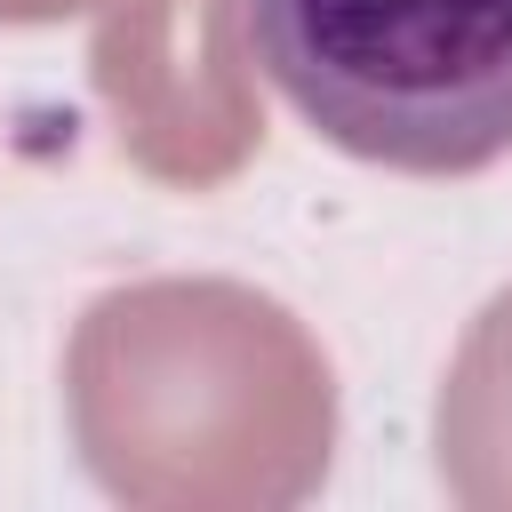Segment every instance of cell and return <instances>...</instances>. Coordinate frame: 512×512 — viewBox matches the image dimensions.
I'll return each instance as SVG.
<instances>
[{
    "mask_svg": "<svg viewBox=\"0 0 512 512\" xmlns=\"http://www.w3.org/2000/svg\"><path fill=\"white\" fill-rule=\"evenodd\" d=\"M96 96L128 168L176 192H216L264 144L256 56L240 0H104Z\"/></svg>",
    "mask_w": 512,
    "mask_h": 512,
    "instance_id": "obj_3",
    "label": "cell"
},
{
    "mask_svg": "<svg viewBox=\"0 0 512 512\" xmlns=\"http://www.w3.org/2000/svg\"><path fill=\"white\" fill-rule=\"evenodd\" d=\"M80 8H104V0H0V24H64Z\"/></svg>",
    "mask_w": 512,
    "mask_h": 512,
    "instance_id": "obj_5",
    "label": "cell"
},
{
    "mask_svg": "<svg viewBox=\"0 0 512 512\" xmlns=\"http://www.w3.org/2000/svg\"><path fill=\"white\" fill-rule=\"evenodd\" d=\"M432 464L440 488L472 512H512V288H496L432 400Z\"/></svg>",
    "mask_w": 512,
    "mask_h": 512,
    "instance_id": "obj_4",
    "label": "cell"
},
{
    "mask_svg": "<svg viewBox=\"0 0 512 512\" xmlns=\"http://www.w3.org/2000/svg\"><path fill=\"white\" fill-rule=\"evenodd\" d=\"M296 120L392 176L512 160V0H240Z\"/></svg>",
    "mask_w": 512,
    "mask_h": 512,
    "instance_id": "obj_2",
    "label": "cell"
},
{
    "mask_svg": "<svg viewBox=\"0 0 512 512\" xmlns=\"http://www.w3.org/2000/svg\"><path fill=\"white\" fill-rule=\"evenodd\" d=\"M64 424L128 512H296L336 464V368L280 296L160 272L80 304Z\"/></svg>",
    "mask_w": 512,
    "mask_h": 512,
    "instance_id": "obj_1",
    "label": "cell"
}]
</instances>
